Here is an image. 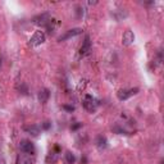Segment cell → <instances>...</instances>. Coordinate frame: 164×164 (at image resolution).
I'll list each match as a JSON object with an SVG mask.
<instances>
[{
	"mask_svg": "<svg viewBox=\"0 0 164 164\" xmlns=\"http://www.w3.org/2000/svg\"><path fill=\"white\" fill-rule=\"evenodd\" d=\"M31 156L28 154H19L17 156V161H15V164H31Z\"/></svg>",
	"mask_w": 164,
	"mask_h": 164,
	"instance_id": "obj_11",
	"label": "cell"
},
{
	"mask_svg": "<svg viewBox=\"0 0 164 164\" xmlns=\"http://www.w3.org/2000/svg\"><path fill=\"white\" fill-rule=\"evenodd\" d=\"M65 160H67L68 164H73V163L76 161L74 154H73L72 151H67V153H65Z\"/></svg>",
	"mask_w": 164,
	"mask_h": 164,
	"instance_id": "obj_13",
	"label": "cell"
},
{
	"mask_svg": "<svg viewBox=\"0 0 164 164\" xmlns=\"http://www.w3.org/2000/svg\"><path fill=\"white\" fill-rule=\"evenodd\" d=\"M91 50V41H90V36H86L85 37V41L82 44L81 49H79V54L81 55H87Z\"/></svg>",
	"mask_w": 164,
	"mask_h": 164,
	"instance_id": "obj_8",
	"label": "cell"
},
{
	"mask_svg": "<svg viewBox=\"0 0 164 164\" xmlns=\"http://www.w3.org/2000/svg\"><path fill=\"white\" fill-rule=\"evenodd\" d=\"M134 41H135V35H134V32L129 31V30L126 31L124 34H123V36H122V44H123L124 46H129Z\"/></svg>",
	"mask_w": 164,
	"mask_h": 164,
	"instance_id": "obj_7",
	"label": "cell"
},
{
	"mask_svg": "<svg viewBox=\"0 0 164 164\" xmlns=\"http://www.w3.org/2000/svg\"><path fill=\"white\" fill-rule=\"evenodd\" d=\"M46 40V36L42 31H36L34 35H32V37L30 39V45L31 46H39L41 44H44Z\"/></svg>",
	"mask_w": 164,
	"mask_h": 164,
	"instance_id": "obj_2",
	"label": "cell"
},
{
	"mask_svg": "<svg viewBox=\"0 0 164 164\" xmlns=\"http://www.w3.org/2000/svg\"><path fill=\"white\" fill-rule=\"evenodd\" d=\"M50 127H52V123H50V122H47V121H46V122L42 123V128H44V129H49Z\"/></svg>",
	"mask_w": 164,
	"mask_h": 164,
	"instance_id": "obj_15",
	"label": "cell"
},
{
	"mask_svg": "<svg viewBox=\"0 0 164 164\" xmlns=\"http://www.w3.org/2000/svg\"><path fill=\"white\" fill-rule=\"evenodd\" d=\"M0 164H7V163H5V159H4V158H0Z\"/></svg>",
	"mask_w": 164,
	"mask_h": 164,
	"instance_id": "obj_18",
	"label": "cell"
},
{
	"mask_svg": "<svg viewBox=\"0 0 164 164\" xmlns=\"http://www.w3.org/2000/svg\"><path fill=\"white\" fill-rule=\"evenodd\" d=\"M50 21H52L50 19V14H49V13H44V14L39 15V17H36L34 19V23L37 25V26H46V25L50 23Z\"/></svg>",
	"mask_w": 164,
	"mask_h": 164,
	"instance_id": "obj_6",
	"label": "cell"
},
{
	"mask_svg": "<svg viewBox=\"0 0 164 164\" xmlns=\"http://www.w3.org/2000/svg\"><path fill=\"white\" fill-rule=\"evenodd\" d=\"M96 146L99 147L100 150L105 149V147L108 146V140H107V137H105V136H97V139H96Z\"/></svg>",
	"mask_w": 164,
	"mask_h": 164,
	"instance_id": "obj_12",
	"label": "cell"
},
{
	"mask_svg": "<svg viewBox=\"0 0 164 164\" xmlns=\"http://www.w3.org/2000/svg\"><path fill=\"white\" fill-rule=\"evenodd\" d=\"M63 109L68 110V112H73V110H74V107H72V105H63Z\"/></svg>",
	"mask_w": 164,
	"mask_h": 164,
	"instance_id": "obj_16",
	"label": "cell"
},
{
	"mask_svg": "<svg viewBox=\"0 0 164 164\" xmlns=\"http://www.w3.org/2000/svg\"><path fill=\"white\" fill-rule=\"evenodd\" d=\"M0 67H2V59H0Z\"/></svg>",
	"mask_w": 164,
	"mask_h": 164,
	"instance_id": "obj_19",
	"label": "cell"
},
{
	"mask_svg": "<svg viewBox=\"0 0 164 164\" xmlns=\"http://www.w3.org/2000/svg\"><path fill=\"white\" fill-rule=\"evenodd\" d=\"M82 34V28H72V30H68L65 34H63V35H60L59 37H58V41H64V40H68V39H72V37H76V36H78V35H81Z\"/></svg>",
	"mask_w": 164,
	"mask_h": 164,
	"instance_id": "obj_5",
	"label": "cell"
},
{
	"mask_svg": "<svg viewBox=\"0 0 164 164\" xmlns=\"http://www.w3.org/2000/svg\"><path fill=\"white\" fill-rule=\"evenodd\" d=\"M19 149L22 153L25 154H28V155H32L35 153V145L32 144L30 140H22L19 142Z\"/></svg>",
	"mask_w": 164,
	"mask_h": 164,
	"instance_id": "obj_3",
	"label": "cell"
},
{
	"mask_svg": "<svg viewBox=\"0 0 164 164\" xmlns=\"http://www.w3.org/2000/svg\"><path fill=\"white\" fill-rule=\"evenodd\" d=\"M49 97H50V91H49L47 89H41L39 91V100H40V103L45 104L49 100Z\"/></svg>",
	"mask_w": 164,
	"mask_h": 164,
	"instance_id": "obj_10",
	"label": "cell"
},
{
	"mask_svg": "<svg viewBox=\"0 0 164 164\" xmlns=\"http://www.w3.org/2000/svg\"><path fill=\"white\" fill-rule=\"evenodd\" d=\"M82 127V123H76V124H73L72 127H71V129L72 131H76V129H78V128H81Z\"/></svg>",
	"mask_w": 164,
	"mask_h": 164,
	"instance_id": "obj_17",
	"label": "cell"
},
{
	"mask_svg": "<svg viewBox=\"0 0 164 164\" xmlns=\"http://www.w3.org/2000/svg\"><path fill=\"white\" fill-rule=\"evenodd\" d=\"M97 105H99V103H97V100L95 99V97H92L91 95H85V99H84V107L87 112L92 113L97 109Z\"/></svg>",
	"mask_w": 164,
	"mask_h": 164,
	"instance_id": "obj_1",
	"label": "cell"
},
{
	"mask_svg": "<svg viewBox=\"0 0 164 164\" xmlns=\"http://www.w3.org/2000/svg\"><path fill=\"white\" fill-rule=\"evenodd\" d=\"M137 92H139V89H137V87H135V89H123V90H119V91H118L117 96H118L119 100H127V99H129L131 96L136 95Z\"/></svg>",
	"mask_w": 164,
	"mask_h": 164,
	"instance_id": "obj_4",
	"label": "cell"
},
{
	"mask_svg": "<svg viewBox=\"0 0 164 164\" xmlns=\"http://www.w3.org/2000/svg\"><path fill=\"white\" fill-rule=\"evenodd\" d=\"M77 17H78V18L84 17V9H82L81 7H77Z\"/></svg>",
	"mask_w": 164,
	"mask_h": 164,
	"instance_id": "obj_14",
	"label": "cell"
},
{
	"mask_svg": "<svg viewBox=\"0 0 164 164\" xmlns=\"http://www.w3.org/2000/svg\"><path fill=\"white\" fill-rule=\"evenodd\" d=\"M25 131L27 134H30L31 136H34V137H37L40 135V127L36 126V124H28L25 127Z\"/></svg>",
	"mask_w": 164,
	"mask_h": 164,
	"instance_id": "obj_9",
	"label": "cell"
}]
</instances>
